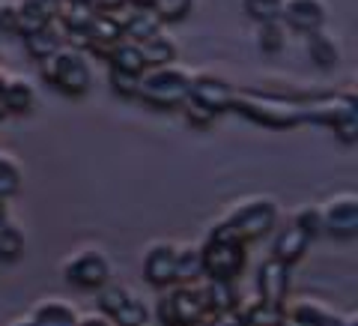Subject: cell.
I'll use <instances>...</instances> for the list:
<instances>
[{
	"instance_id": "6da1fadb",
	"label": "cell",
	"mask_w": 358,
	"mask_h": 326,
	"mask_svg": "<svg viewBox=\"0 0 358 326\" xmlns=\"http://www.w3.org/2000/svg\"><path fill=\"white\" fill-rule=\"evenodd\" d=\"M266 129H296L308 123V96H284L266 90H236L233 108Z\"/></svg>"
},
{
	"instance_id": "7a4b0ae2",
	"label": "cell",
	"mask_w": 358,
	"mask_h": 326,
	"mask_svg": "<svg viewBox=\"0 0 358 326\" xmlns=\"http://www.w3.org/2000/svg\"><path fill=\"white\" fill-rule=\"evenodd\" d=\"M188 84H192V72L182 69V66H176V63L150 66V69L141 72L138 99L152 108L173 111L188 99Z\"/></svg>"
},
{
	"instance_id": "3957f363",
	"label": "cell",
	"mask_w": 358,
	"mask_h": 326,
	"mask_svg": "<svg viewBox=\"0 0 358 326\" xmlns=\"http://www.w3.org/2000/svg\"><path fill=\"white\" fill-rule=\"evenodd\" d=\"M42 75L54 90L72 99L84 96L93 87V69H90L87 51L72 48V45H63L48 60H42Z\"/></svg>"
},
{
	"instance_id": "277c9868",
	"label": "cell",
	"mask_w": 358,
	"mask_h": 326,
	"mask_svg": "<svg viewBox=\"0 0 358 326\" xmlns=\"http://www.w3.org/2000/svg\"><path fill=\"white\" fill-rule=\"evenodd\" d=\"M308 123L329 126L343 144L358 141V99L352 93L308 96Z\"/></svg>"
},
{
	"instance_id": "5b68a950",
	"label": "cell",
	"mask_w": 358,
	"mask_h": 326,
	"mask_svg": "<svg viewBox=\"0 0 358 326\" xmlns=\"http://www.w3.org/2000/svg\"><path fill=\"white\" fill-rule=\"evenodd\" d=\"M245 245L248 243L230 237V233H224L215 224L212 233L206 237V243L200 245V252H203V276L236 282L242 276L245 264H248V249H245Z\"/></svg>"
},
{
	"instance_id": "8992f818",
	"label": "cell",
	"mask_w": 358,
	"mask_h": 326,
	"mask_svg": "<svg viewBox=\"0 0 358 326\" xmlns=\"http://www.w3.org/2000/svg\"><path fill=\"white\" fill-rule=\"evenodd\" d=\"M275 222H278V204L272 198H248L239 207H233L227 219L218 222V228L242 243H254L266 237L275 228Z\"/></svg>"
},
{
	"instance_id": "52a82bcc",
	"label": "cell",
	"mask_w": 358,
	"mask_h": 326,
	"mask_svg": "<svg viewBox=\"0 0 358 326\" xmlns=\"http://www.w3.org/2000/svg\"><path fill=\"white\" fill-rule=\"evenodd\" d=\"M167 294L159 299V320L162 326H194L200 320L209 318L203 287L194 282H176L171 287H164Z\"/></svg>"
},
{
	"instance_id": "ba28073f",
	"label": "cell",
	"mask_w": 358,
	"mask_h": 326,
	"mask_svg": "<svg viewBox=\"0 0 358 326\" xmlns=\"http://www.w3.org/2000/svg\"><path fill=\"white\" fill-rule=\"evenodd\" d=\"M99 311L114 326H147V320H150L147 302L126 285L99 287Z\"/></svg>"
},
{
	"instance_id": "9c48e42d",
	"label": "cell",
	"mask_w": 358,
	"mask_h": 326,
	"mask_svg": "<svg viewBox=\"0 0 358 326\" xmlns=\"http://www.w3.org/2000/svg\"><path fill=\"white\" fill-rule=\"evenodd\" d=\"M63 278L78 290H99L110 282V257L102 249H81L66 257Z\"/></svg>"
},
{
	"instance_id": "30bf717a",
	"label": "cell",
	"mask_w": 358,
	"mask_h": 326,
	"mask_svg": "<svg viewBox=\"0 0 358 326\" xmlns=\"http://www.w3.org/2000/svg\"><path fill=\"white\" fill-rule=\"evenodd\" d=\"M322 212V231L331 233L334 240H352L358 237V195L355 192H338L326 204H320Z\"/></svg>"
},
{
	"instance_id": "8fae6325",
	"label": "cell",
	"mask_w": 358,
	"mask_h": 326,
	"mask_svg": "<svg viewBox=\"0 0 358 326\" xmlns=\"http://www.w3.org/2000/svg\"><path fill=\"white\" fill-rule=\"evenodd\" d=\"M233 96H236V87L230 81H224L218 75H192V84H188V102H194L197 108L209 111L212 117L224 114V111L233 108Z\"/></svg>"
},
{
	"instance_id": "7c38bea8",
	"label": "cell",
	"mask_w": 358,
	"mask_h": 326,
	"mask_svg": "<svg viewBox=\"0 0 358 326\" xmlns=\"http://www.w3.org/2000/svg\"><path fill=\"white\" fill-rule=\"evenodd\" d=\"M287 297H289V264L268 257V261L257 266V299L284 306Z\"/></svg>"
},
{
	"instance_id": "4fadbf2b",
	"label": "cell",
	"mask_w": 358,
	"mask_h": 326,
	"mask_svg": "<svg viewBox=\"0 0 358 326\" xmlns=\"http://www.w3.org/2000/svg\"><path fill=\"white\" fill-rule=\"evenodd\" d=\"M326 18H329L326 0H284L281 6L284 27L296 33H310L317 27H326Z\"/></svg>"
},
{
	"instance_id": "5bb4252c",
	"label": "cell",
	"mask_w": 358,
	"mask_h": 326,
	"mask_svg": "<svg viewBox=\"0 0 358 326\" xmlns=\"http://www.w3.org/2000/svg\"><path fill=\"white\" fill-rule=\"evenodd\" d=\"M143 276L152 287H171L176 285V245L173 243H155L143 254Z\"/></svg>"
},
{
	"instance_id": "9a60e30c",
	"label": "cell",
	"mask_w": 358,
	"mask_h": 326,
	"mask_svg": "<svg viewBox=\"0 0 358 326\" xmlns=\"http://www.w3.org/2000/svg\"><path fill=\"white\" fill-rule=\"evenodd\" d=\"M120 39H122V27L117 25V21L110 15H105V13H96V18L90 21V27L84 30L81 51H90V54H96V57L108 60L110 48H114Z\"/></svg>"
},
{
	"instance_id": "2e32d148",
	"label": "cell",
	"mask_w": 358,
	"mask_h": 326,
	"mask_svg": "<svg viewBox=\"0 0 358 326\" xmlns=\"http://www.w3.org/2000/svg\"><path fill=\"white\" fill-rule=\"evenodd\" d=\"M200 287H203L209 318H227V314L239 311L236 282H227V278H206V285H200Z\"/></svg>"
},
{
	"instance_id": "e0dca14e",
	"label": "cell",
	"mask_w": 358,
	"mask_h": 326,
	"mask_svg": "<svg viewBox=\"0 0 358 326\" xmlns=\"http://www.w3.org/2000/svg\"><path fill=\"white\" fill-rule=\"evenodd\" d=\"M308 245H310V233L301 231L296 222H289L287 228L278 231V237L272 243V257H278V261H284V264L293 266L296 261L305 257Z\"/></svg>"
},
{
	"instance_id": "ac0fdd59",
	"label": "cell",
	"mask_w": 358,
	"mask_h": 326,
	"mask_svg": "<svg viewBox=\"0 0 358 326\" xmlns=\"http://www.w3.org/2000/svg\"><path fill=\"white\" fill-rule=\"evenodd\" d=\"M0 99H3L6 114H30L36 105V87L27 78H3L0 84Z\"/></svg>"
},
{
	"instance_id": "d6986e66",
	"label": "cell",
	"mask_w": 358,
	"mask_h": 326,
	"mask_svg": "<svg viewBox=\"0 0 358 326\" xmlns=\"http://www.w3.org/2000/svg\"><path fill=\"white\" fill-rule=\"evenodd\" d=\"M78 308L66 299H42L30 311L33 326H78Z\"/></svg>"
},
{
	"instance_id": "ffe728a7",
	"label": "cell",
	"mask_w": 358,
	"mask_h": 326,
	"mask_svg": "<svg viewBox=\"0 0 358 326\" xmlns=\"http://www.w3.org/2000/svg\"><path fill=\"white\" fill-rule=\"evenodd\" d=\"M308 39V57L320 66V69H334L341 63V42L338 36H331L326 27H317L305 33Z\"/></svg>"
},
{
	"instance_id": "44dd1931",
	"label": "cell",
	"mask_w": 358,
	"mask_h": 326,
	"mask_svg": "<svg viewBox=\"0 0 358 326\" xmlns=\"http://www.w3.org/2000/svg\"><path fill=\"white\" fill-rule=\"evenodd\" d=\"M24 39V48H27V54L36 63H42V60H48L54 51L57 48H63V33H60V27L54 25V21H48V25H42V27H36V30H30L27 36H21Z\"/></svg>"
},
{
	"instance_id": "7402d4cb",
	"label": "cell",
	"mask_w": 358,
	"mask_h": 326,
	"mask_svg": "<svg viewBox=\"0 0 358 326\" xmlns=\"http://www.w3.org/2000/svg\"><path fill=\"white\" fill-rule=\"evenodd\" d=\"M164 25L162 18L152 13V6L147 4V0H138L131 9V15L126 18V25H122V36L131 39V42H143L147 36H152V33H159Z\"/></svg>"
},
{
	"instance_id": "603a6c76",
	"label": "cell",
	"mask_w": 358,
	"mask_h": 326,
	"mask_svg": "<svg viewBox=\"0 0 358 326\" xmlns=\"http://www.w3.org/2000/svg\"><path fill=\"white\" fill-rule=\"evenodd\" d=\"M138 48L143 54V63L150 66H164V63H173L176 60V39L171 33H164V27L159 33H152L143 42H138Z\"/></svg>"
},
{
	"instance_id": "cb8c5ba5",
	"label": "cell",
	"mask_w": 358,
	"mask_h": 326,
	"mask_svg": "<svg viewBox=\"0 0 358 326\" xmlns=\"http://www.w3.org/2000/svg\"><path fill=\"white\" fill-rule=\"evenodd\" d=\"M108 63L110 69H120V72H131V75H141L143 69H147V63H143V54L138 48V42H131L122 36L114 48H110L108 54Z\"/></svg>"
},
{
	"instance_id": "d4e9b609",
	"label": "cell",
	"mask_w": 358,
	"mask_h": 326,
	"mask_svg": "<svg viewBox=\"0 0 358 326\" xmlns=\"http://www.w3.org/2000/svg\"><path fill=\"white\" fill-rule=\"evenodd\" d=\"M236 318H239L245 326H281L284 306H272V302L254 299L251 306H245L242 311H236Z\"/></svg>"
},
{
	"instance_id": "484cf974",
	"label": "cell",
	"mask_w": 358,
	"mask_h": 326,
	"mask_svg": "<svg viewBox=\"0 0 358 326\" xmlns=\"http://www.w3.org/2000/svg\"><path fill=\"white\" fill-rule=\"evenodd\" d=\"M203 278V252L200 245H176V282Z\"/></svg>"
},
{
	"instance_id": "4316f807",
	"label": "cell",
	"mask_w": 358,
	"mask_h": 326,
	"mask_svg": "<svg viewBox=\"0 0 358 326\" xmlns=\"http://www.w3.org/2000/svg\"><path fill=\"white\" fill-rule=\"evenodd\" d=\"M27 249V240H24V231L13 222H3L0 224V264H15L21 261V254Z\"/></svg>"
},
{
	"instance_id": "83f0119b",
	"label": "cell",
	"mask_w": 358,
	"mask_h": 326,
	"mask_svg": "<svg viewBox=\"0 0 358 326\" xmlns=\"http://www.w3.org/2000/svg\"><path fill=\"white\" fill-rule=\"evenodd\" d=\"M284 45H287V27L281 18L260 21V25H257V48L263 54H281Z\"/></svg>"
},
{
	"instance_id": "f1b7e54d",
	"label": "cell",
	"mask_w": 358,
	"mask_h": 326,
	"mask_svg": "<svg viewBox=\"0 0 358 326\" xmlns=\"http://www.w3.org/2000/svg\"><path fill=\"white\" fill-rule=\"evenodd\" d=\"M21 189V165L13 153L0 150V198H13Z\"/></svg>"
},
{
	"instance_id": "f546056e",
	"label": "cell",
	"mask_w": 358,
	"mask_h": 326,
	"mask_svg": "<svg viewBox=\"0 0 358 326\" xmlns=\"http://www.w3.org/2000/svg\"><path fill=\"white\" fill-rule=\"evenodd\" d=\"M152 6V13L162 18V25H176V21H182L188 13H192L194 0H147Z\"/></svg>"
},
{
	"instance_id": "4dcf8cb0",
	"label": "cell",
	"mask_w": 358,
	"mask_h": 326,
	"mask_svg": "<svg viewBox=\"0 0 358 326\" xmlns=\"http://www.w3.org/2000/svg\"><path fill=\"white\" fill-rule=\"evenodd\" d=\"M281 6H284V0H242V9H245V15H248L251 21H275V18H281Z\"/></svg>"
},
{
	"instance_id": "1f68e13d",
	"label": "cell",
	"mask_w": 358,
	"mask_h": 326,
	"mask_svg": "<svg viewBox=\"0 0 358 326\" xmlns=\"http://www.w3.org/2000/svg\"><path fill=\"white\" fill-rule=\"evenodd\" d=\"M108 81L110 90L122 99H138V84H141V75H131V72H120V69H110L108 72Z\"/></svg>"
},
{
	"instance_id": "d6a6232c",
	"label": "cell",
	"mask_w": 358,
	"mask_h": 326,
	"mask_svg": "<svg viewBox=\"0 0 358 326\" xmlns=\"http://www.w3.org/2000/svg\"><path fill=\"white\" fill-rule=\"evenodd\" d=\"M293 222L299 224L305 233H310V240L317 237V233H322V212H320V204H305L296 210Z\"/></svg>"
},
{
	"instance_id": "836d02e7",
	"label": "cell",
	"mask_w": 358,
	"mask_h": 326,
	"mask_svg": "<svg viewBox=\"0 0 358 326\" xmlns=\"http://www.w3.org/2000/svg\"><path fill=\"white\" fill-rule=\"evenodd\" d=\"M18 4L42 21H54L60 13V6H63V0H18Z\"/></svg>"
},
{
	"instance_id": "e575fe53",
	"label": "cell",
	"mask_w": 358,
	"mask_h": 326,
	"mask_svg": "<svg viewBox=\"0 0 358 326\" xmlns=\"http://www.w3.org/2000/svg\"><path fill=\"white\" fill-rule=\"evenodd\" d=\"M179 108H182V111H185V120H188V126H194V129H209V126H212V123H215V117H212V114H209V111H203V108H197L194 102H188V99H185V102H182V105H179Z\"/></svg>"
},
{
	"instance_id": "d590c367",
	"label": "cell",
	"mask_w": 358,
	"mask_h": 326,
	"mask_svg": "<svg viewBox=\"0 0 358 326\" xmlns=\"http://www.w3.org/2000/svg\"><path fill=\"white\" fill-rule=\"evenodd\" d=\"M0 33H15L18 36V0L0 4Z\"/></svg>"
},
{
	"instance_id": "8d00e7d4",
	"label": "cell",
	"mask_w": 358,
	"mask_h": 326,
	"mask_svg": "<svg viewBox=\"0 0 358 326\" xmlns=\"http://www.w3.org/2000/svg\"><path fill=\"white\" fill-rule=\"evenodd\" d=\"M281 326H317L313 320H308V318H301V314H296V311H289L287 306H284V318H281Z\"/></svg>"
},
{
	"instance_id": "74e56055",
	"label": "cell",
	"mask_w": 358,
	"mask_h": 326,
	"mask_svg": "<svg viewBox=\"0 0 358 326\" xmlns=\"http://www.w3.org/2000/svg\"><path fill=\"white\" fill-rule=\"evenodd\" d=\"M78 326H114L102 311H93V314H84V318H78Z\"/></svg>"
},
{
	"instance_id": "f35d334b",
	"label": "cell",
	"mask_w": 358,
	"mask_h": 326,
	"mask_svg": "<svg viewBox=\"0 0 358 326\" xmlns=\"http://www.w3.org/2000/svg\"><path fill=\"white\" fill-rule=\"evenodd\" d=\"M90 4L96 6V13H110V9H117L120 4H126V0H90Z\"/></svg>"
},
{
	"instance_id": "ab89813d",
	"label": "cell",
	"mask_w": 358,
	"mask_h": 326,
	"mask_svg": "<svg viewBox=\"0 0 358 326\" xmlns=\"http://www.w3.org/2000/svg\"><path fill=\"white\" fill-rule=\"evenodd\" d=\"M218 320H221V326H245L236 314H227V318H218Z\"/></svg>"
},
{
	"instance_id": "60d3db41",
	"label": "cell",
	"mask_w": 358,
	"mask_h": 326,
	"mask_svg": "<svg viewBox=\"0 0 358 326\" xmlns=\"http://www.w3.org/2000/svg\"><path fill=\"white\" fill-rule=\"evenodd\" d=\"M9 222V207H6V198H0V224Z\"/></svg>"
},
{
	"instance_id": "b9f144b4",
	"label": "cell",
	"mask_w": 358,
	"mask_h": 326,
	"mask_svg": "<svg viewBox=\"0 0 358 326\" xmlns=\"http://www.w3.org/2000/svg\"><path fill=\"white\" fill-rule=\"evenodd\" d=\"M194 326H221V320H218V318H206V320H200V323H194Z\"/></svg>"
},
{
	"instance_id": "7bdbcfd3",
	"label": "cell",
	"mask_w": 358,
	"mask_h": 326,
	"mask_svg": "<svg viewBox=\"0 0 358 326\" xmlns=\"http://www.w3.org/2000/svg\"><path fill=\"white\" fill-rule=\"evenodd\" d=\"M13 326H33V320H30V318H18Z\"/></svg>"
}]
</instances>
